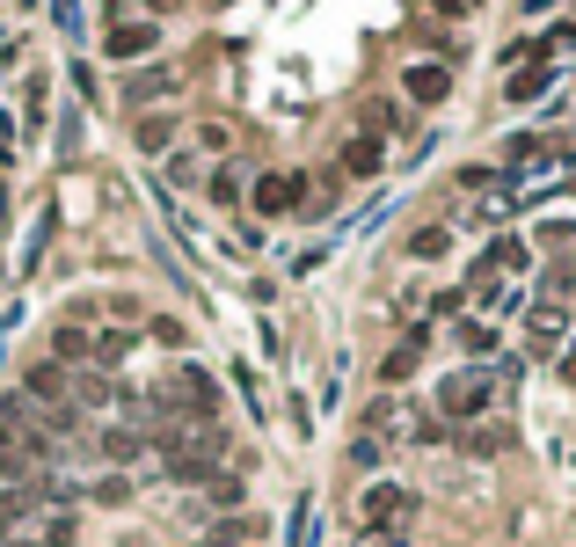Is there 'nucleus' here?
I'll use <instances>...</instances> for the list:
<instances>
[{"instance_id": "1", "label": "nucleus", "mask_w": 576, "mask_h": 547, "mask_svg": "<svg viewBox=\"0 0 576 547\" xmlns=\"http://www.w3.org/2000/svg\"><path fill=\"white\" fill-rule=\"evenodd\" d=\"M154 446H161V467L175 482H212L226 475V430L219 416H169V424H154Z\"/></svg>"}, {"instance_id": "2", "label": "nucleus", "mask_w": 576, "mask_h": 547, "mask_svg": "<svg viewBox=\"0 0 576 547\" xmlns=\"http://www.w3.org/2000/svg\"><path fill=\"white\" fill-rule=\"evenodd\" d=\"M0 547H73V503H66V489H45V497L15 519V533H8Z\"/></svg>"}, {"instance_id": "3", "label": "nucleus", "mask_w": 576, "mask_h": 547, "mask_svg": "<svg viewBox=\"0 0 576 547\" xmlns=\"http://www.w3.org/2000/svg\"><path fill=\"white\" fill-rule=\"evenodd\" d=\"M489 402H497V373H453V380L438 387V409H445L453 424H475Z\"/></svg>"}, {"instance_id": "4", "label": "nucleus", "mask_w": 576, "mask_h": 547, "mask_svg": "<svg viewBox=\"0 0 576 547\" xmlns=\"http://www.w3.org/2000/svg\"><path fill=\"white\" fill-rule=\"evenodd\" d=\"M408 511H416V497H408L402 482H372V489L358 497L365 533H402V525H408Z\"/></svg>"}, {"instance_id": "5", "label": "nucleus", "mask_w": 576, "mask_h": 547, "mask_svg": "<svg viewBox=\"0 0 576 547\" xmlns=\"http://www.w3.org/2000/svg\"><path fill=\"white\" fill-rule=\"evenodd\" d=\"M402 88H408V102H424V110H431V102L453 96V73L438 66V59H416V66L402 73Z\"/></svg>"}, {"instance_id": "6", "label": "nucleus", "mask_w": 576, "mask_h": 547, "mask_svg": "<svg viewBox=\"0 0 576 547\" xmlns=\"http://www.w3.org/2000/svg\"><path fill=\"white\" fill-rule=\"evenodd\" d=\"M154 45H161V29H154V23H124V15L110 23V37H102V51H110V59H146Z\"/></svg>"}, {"instance_id": "7", "label": "nucleus", "mask_w": 576, "mask_h": 547, "mask_svg": "<svg viewBox=\"0 0 576 547\" xmlns=\"http://www.w3.org/2000/svg\"><path fill=\"white\" fill-rule=\"evenodd\" d=\"M51 357L59 365H96V329L88 321H59L51 329Z\"/></svg>"}, {"instance_id": "8", "label": "nucleus", "mask_w": 576, "mask_h": 547, "mask_svg": "<svg viewBox=\"0 0 576 547\" xmlns=\"http://www.w3.org/2000/svg\"><path fill=\"white\" fill-rule=\"evenodd\" d=\"M299 191H307L299 175H264L248 197H256V212H264V219H278V212H292V205H299Z\"/></svg>"}, {"instance_id": "9", "label": "nucleus", "mask_w": 576, "mask_h": 547, "mask_svg": "<svg viewBox=\"0 0 576 547\" xmlns=\"http://www.w3.org/2000/svg\"><path fill=\"white\" fill-rule=\"evenodd\" d=\"M548 88H554V66H548V59H532V66H518L504 81V102H532V96H548Z\"/></svg>"}, {"instance_id": "10", "label": "nucleus", "mask_w": 576, "mask_h": 547, "mask_svg": "<svg viewBox=\"0 0 576 547\" xmlns=\"http://www.w3.org/2000/svg\"><path fill=\"white\" fill-rule=\"evenodd\" d=\"M146 446H154V430H146V424H110V430H102V452H110V460H124V467H132Z\"/></svg>"}, {"instance_id": "11", "label": "nucleus", "mask_w": 576, "mask_h": 547, "mask_svg": "<svg viewBox=\"0 0 576 547\" xmlns=\"http://www.w3.org/2000/svg\"><path fill=\"white\" fill-rule=\"evenodd\" d=\"M380 161H387L380 132H358V139L343 146V175H380Z\"/></svg>"}, {"instance_id": "12", "label": "nucleus", "mask_w": 576, "mask_h": 547, "mask_svg": "<svg viewBox=\"0 0 576 547\" xmlns=\"http://www.w3.org/2000/svg\"><path fill=\"white\" fill-rule=\"evenodd\" d=\"M175 88V73L169 66H154V73H132V81H124V102H132V110H146V102H161Z\"/></svg>"}, {"instance_id": "13", "label": "nucleus", "mask_w": 576, "mask_h": 547, "mask_svg": "<svg viewBox=\"0 0 576 547\" xmlns=\"http://www.w3.org/2000/svg\"><path fill=\"white\" fill-rule=\"evenodd\" d=\"M424 343H431V336H424V329H408L402 343H394V357H387V365H380V373H387V387H394V380H408V373L424 365Z\"/></svg>"}, {"instance_id": "14", "label": "nucleus", "mask_w": 576, "mask_h": 547, "mask_svg": "<svg viewBox=\"0 0 576 547\" xmlns=\"http://www.w3.org/2000/svg\"><path fill=\"white\" fill-rule=\"evenodd\" d=\"M132 343H139L132 329H102V336H96V373H110V365H124V357H132Z\"/></svg>"}, {"instance_id": "15", "label": "nucleus", "mask_w": 576, "mask_h": 547, "mask_svg": "<svg viewBox=\"0 0 576 547\" xmlns=\"http://www.w3.org/2000/svg\"><path fill=\"white\" fill-rule=\"evenodd\" d=\"M445 248H453V234H445V227H424V234L408 241V256H416V263H438Z\"/></svg>"}, {"instance_id": "16", "label": "nucleus", "mask_w": 576, "mask_h": 547, "mask_svg": "<svg viewBox=\"0 0 576 547\" xmlns=\"http://www.w3.org/2000/svg\"><path fill=\"white\" fill-rule=\"evenodd\" d=\"M169 139H175L169 118H146V124H139V154H169Z\"/></svg>"}, {"instance_id": "17", "label": "nucleus", "mask_w": 576, "mask_h": 547, "mask_svg": "<svg viewBox=\"0 0 576 547\" xmlns=\"http://www.w3.org/2000/svg\"><path fill=\"white\" fill-rule=\"evenodd\" d=\"M459 343H467L475 357H489V351H497V329H489V321H467V329H459Z\"/></svg>"}, {"instance_id": "18", "label": "nucleus", "mask_w": 576, "mask_h": 547, "mask_svg": "<svg viewBox=\"0 0 576 547\" xmlns=\"http://www.w3.org/2000/svg\"><path fill=\"white\" fill-rule=\"evenodd\" d=\"M191 547H248V525H212V533L191 540Z\"/></svg>"}, {"instance_id": "19", "label": "nucleus", "mask_w": 576, "mask_h": 547, "mask_svg": "<svg viewBox=\"0 0 576 547\" xmlns=\"http://www.w3.org/2000/svg\"><path fill=\"white\" fill-rule=\"evenodd\" d=\"M205 489H212V503H219V511H234V503H241V482H234V475H212Z\"/></svg>"}, {"instance_id": "20", "label": "nucleus", "mask_w": 576, "mask_h": 547, "mask_svg": "<svg viewBox=\"0 0 576 547\" xmlns=\"http://www.w3.org/2000/svg\"><path fill=\"white\" fill-rule=\"evenodd\" d=\"M212 197H219V205H234V197H241V175H234V168H219V175H212Z\"/></svg>"}, {"instance_id": "21", "label": "nucleus", "mask_w": 576, "mask_h": 547, "mask_svg": "<svg viewBox=\"0 0 576 547\" xmlns=\"http://www.w3.org/2000/svg\"><path fill=\"white\" fill-rule=\"evenodd\" d=\"M96 497H102V503H124V497H132V482H124V475H102Z\"/></svg>"}, {"instance_id": "22", "label": "nucleus", "mask_w": 576, "mask_h": 547, "mask_svg": "<svg viewBox=\"0 0 576 547\" xmlns=\"http://www.w3.org/2000/svg\"><path fill=\"white\" fill-rule=\"evenodd\" d=\"M51 15H59V29L73 37V29H81V0H51Z\"/></svg>"}, {"instance_id": "23", "label": "nucleus", "mask_w": 576, "mask_h": 547, "mask_svg": "<svg viewBox=\"0 0 576 547\" xmlns=\"http://www.w3.org/2000/svg\"><path fill=\"white\" fill-rule=\"evenodd\" d=\"M481 0H438V15H475Z\"/></svg>"}, {"instance_id": "24", "label": "nucleus", "mask_w": 576, "mask_h": 547, "mask_svg": "<svg viewBox=\"0 0 576 547\" xmlns=\"http://www.w3.org/2000/svg\"><path fill=\"white\" fill-rule=\"evenodd\" d=\"M562 387H576V343L562 351Z\"/></svg>"}, {"instance_id": "25", "label": "nucleus", "mask_w": 576, "mask_h": 547, "mask_svg": "<svg viewBox=\"0 0 576 547\" xmlns=\"http://www.w3.org/2000/svg\"><path fill=\"white\" fill-rule=\"evenodd\" d=\"M8 146H15V132H8V118H0V161H8Z\"/></svg>"}, {"instance_id": "26", "label": "nucleus", "mask_w": 576, "mask_h": 547, "mask_svg": "<svg viewBox=\"0 0 576 547\" xmlns=\"http://www.w3.org/2000/svg\"><path fill=\"white\" fill-rule=\"evenodd\" d=\"M146 8H175V0H146Z\"/></svg>"}]
</instances>
